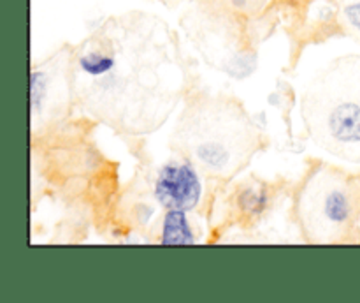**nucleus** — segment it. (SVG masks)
Listing matches in <instances>:
<instances>
[{
  "mask_svg": "<svg viewBox=\"0 0 360 303\" xmlns=\"http://www.w3.org/2000/svg\"><path fill=\"white\" fill-rule=\"evenodd\" d=\"M186 90L188 66L178 41L155 21H115L74 48V102L116 134L160 130Z\"/></svg>",
  "mask_w": 360,
  "mask_h": 303,
  "instance_id": "nucleus-1",
  "label": "nucleus"
},
{
  "mask_svg": "<svg viewBox=\"0 0 360 303\" xmlns=\"http://www.w3.org/2000/svg\"><path fill=\"white\" fill-rule=\"evenodd\" d=\"M169 144L206 178L231 182L267 147V136L239 99L200 90L186 95Z\"/></svg>",
  "mask_w": 360,
  "mask_h": 303,
  "instance_id": "nucleus-2",
  "label": "nucleus"
},
{
  "mask_svg": "<svg viewBox=\"0 0 360 303\" xmlns=\"http://www.w3.org/2000/svg\"><path fill=\"white\" fill-rule=\"evenodd\" d=\"M301 118L309 140L327 154L360 162V56H340L302 92Z\"/></svg>",
  "mask_w": 360,
  "mask_h": 303,
  "instance_id": "nucleus-3",
  "label": "nucleus"
},
{
  "mask_svg": "<svg viewBox=\"0 0 360 303\" xmlns=\"http://www.w3.org/2000/svg\"><path fill=\"white\" fill-rule=\"evenodd\" d=\"M292 210L306 243L334 245L345 242L357 211L354 180L329 162L315 161L295 187Z\"/></svg>",
  "mask_w": 360,
  "mask_h": 303,
  "instance_id": "nucleus-4",
  "label": "nucleus"
},
{
  "mask_svg": "<svg viewBox=\"0 0 360 303\" xmlns=\"http://www.w3.org/2000/svg\"><path fill=\"white\" fill-rule=\"evenodd\" d=\"M72 53L62 48L30 67V134L32 140L67 120L72 111Z\"/></svg>",
  "mask_w": 360,
  "mask_h": 303,
  "instance_id": "nucleus-5",
  "label": "nucleus"
},
{
  "mask_svg": "<svg viewBox=\"0 0 360 303\" xmlns=\"http://www.w3.org/2000/svg\"><path fill=\"white\" fill-rule=\"evenodd\" d=\"M202 173L192 161L176 154L164 162L153 178V197L165 210L193 211L202 201Z\"/></svg>",
  "mask_w": 360,
  "mask_h": 303,
  "instance_id": "nucleus-6",
  "label": "nucleus"
},
{
  "mask_svg": "<svg viewBox=\"0 0 360 303\" xmlns=\"http://www.w3.org/2000/svg\"><path fill=\"white\" fill-rule=\"evenodd\" d=\"M188 214L190 211L185 210H165L160 221L157 243L160 245H193L199 242Z\"/></svg>",
  "mask_w": 360,
  "mask_h": 303,
  "instance_id": "nucleus-7",
  "label": "nucleus"
},
{
  "mask_svg": "<svg viewBox=\"0 0 360 303\" xmlns=\"http://www.w3.org/2000/svg\"><path fill=\"white\" fill-rule=\"evenodd\" d=\"M267 187L264 183H250L238 192V208L239 214L246 218V221H253L259 218L264 211L269 206V192L266 194Z\"/></svg>",
  "mask_w": 360,
  "mask_h": 303,
  "instance_id": "nucleus-8",
  "label": "nucleus"
},
{
  "mask_svg": "<svg viewBox=\"0 0 360 303\" xmlns=\"http://www.w3.org/2000/svg\"><path fill=\"white\" fill-rule=\"evenodd\" d=\"M343 16L345 20H347L348 27H350L355 34L360 35V0L359 2L343 7Z\"/></svg>",
  "mask_w": 360,
  "mask_h": 303,
  "instance_id": "nucleus-9",
  "label": "nucleus"
},
{
  "mask_svg": "<svg viewBox=\"0 0 360 303\" xmlns=\"http://www.w3.org/2000/svg\"><path fill=\"white\" fill-rule=\"evenodd\" d=\"M236 9L243 13H257L267 4V0H231Z\"/></svg>",
  "mask_w": 360,
  "mask_h": 303,
  "instance_id": "nucleus-10",
  "label": "nucleus"
}]
</instances>
